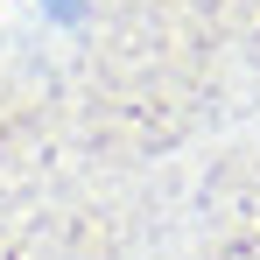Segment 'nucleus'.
Masks as SVG:
<instances>
[{
    "label": "nucleus",
    "instance_id": "1",
    "mask_svg": "<svg viewBox=\"0 0 260 260\" xmlns=\"http://www.w3.org/2000/svg\"><path fill=\"white\" fill-rule=\"evenodd\" d=\"M36 14H43L49 36H78V28L91 21V0H36Z\"/></svg>",
    "mask_w": 260,
    "mask_h": 260
}]
</instances>
